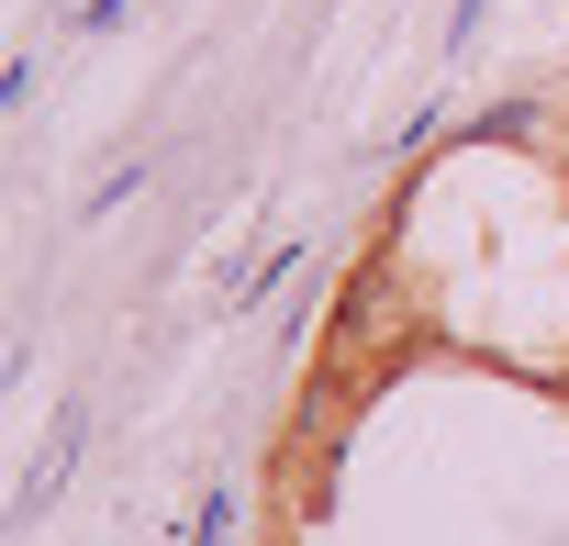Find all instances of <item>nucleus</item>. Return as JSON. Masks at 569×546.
Returning a JSON list of instances; mask_svg holds the SVG:
<instances>
[{
	"mask_svg": "<svg viewBox=\"0 0 569 546\" xmlns=\"http://www.w3.org/2000/svg\"><path fill=\"white\" fill-rule=\"evenodd\" d=\"M325 346H336V380H347V391H369V380L413 346V291H402V267H358V291L336 302V335H325Z\"/></svg>",
	"mask_w": 569,
	"mask_h": 546,
	"instance_id": "1",
	"label": "nucleus"
},
{
	"mask_svg": "<svg viewBox=\"0 0 569 546\" xmlns=\"http://www.w3.org/2000/svg\"><path fill=\"white\" fill-rule=\"evenodd\" d=\"M536 134H547V101H491L469 123V145H536Z\"/></svg>",
	"mask_w": 569,
	"mask_h": 546,
	"instance_id": "2",
	"label": "nucleus"
},
{
	"mask_svg": "<svg viewBox=\"0 0 569 546\" xmlns=\"http://www.w3.org/2000/svg\"><path fill=\"white\" fill-rule=\"evenodd\" d=\"M291 256H302V245H268V256H246V267H234V280H223V302L246 313V302H257V291L279 280V267H291Z\"/></svg>",
	"mask_w": 569,
	"mask_h": 546,
	"instance_id": "3",
	"label": "nucleus"
}]
</instances>
